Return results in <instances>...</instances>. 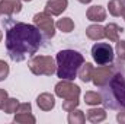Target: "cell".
<instances>
[{"instance_id":"6da1fadb","label":"cell","mask_w":125,"mask_h":124,"mask_svg":"<svg viewBox=\"0 0 125 124\" xmlns=\"http://www.w3.org/2000/svg\"><path fill=\"white\" fill-rule=\"evenodd\" d=\"M1 24L6 28V50L13 62H23L42 45L44 37L35 25L15 22L10 18H4Z\"/></svg>"},{"instance_id":"7a4b0ae2","label":"cell","mask_w":125,"mask_h":124,"mask_svg":"<svg viewBox=\"0 0 125 124\" xmlns=\"http://www.w3.org/2000/svg\"><path fill=\"white\" fill-rule=\"evenodd\" d=\"M114 70L109 80L100 88L102 104L109 110H125V66L122 60L112 64Z\"/></svg>"},{"instance_id":"3957f363","label":"cell","mask_w":125,"mask_h":124,"mask_svg":"<svg viewBox=\"0 0 125 124\" xmlns=\"http://www.w3.org/2000/svg\"><path fill=\"white\" fill-rule=\"evenodd\" d=\"M57 76L64 80L76 79L79 69L84 63V57L74 50H61L57 54Z\"/></svg>"},{"instance_id":"277c9868","label":"cell","mask_w":125,"mask_h":124,"mask_svg":"<svg viewBox=\"0 0 125 124\" xmlns=\"http://www.w3.org/2000/svg\"><path fill=\"white\" fill-rule=\"evenodd\" d=\"M55 95L64 99L62 110L68 112V111L77 108V105H79L80 88L77 85L71 83V80H64V79H61V82H58L55 85Z\"/></svg>"},{"instance_id":"5b68a950","label":"cell","mask_w":125,"mask_h":124,"mask_svg":"<svg viewBox=\"0 0 125 124\" xmlns=\"http://www.w3.org/2000/svg\"><path fill=\"white\" fill-rule=\"evenodd\" d=\"M28 67L36 76H52L57 72V64L51 56H33L28 62Z\"/></svg>"},{"instance_id":"8992f818","label":"cell","mask_w":125,"mask_h":124,"mask_svg":"<svg viewBox=\"0 0 125 124\" xmlns=\"http://www.w3.org/2000/svg\"><path fill=\"white\" fill-rule=\"evenodd\" d=\"M33 24L35 26L41 31L42 37L47 38V39H51L54 35H55V24H54V19L51 15H48L47 12H41V13H36L33 16Z\"/></svg>"},{"instance_id":"52a82bcc","label":"cell","mask_w":125,"mask_h":124,"mask_svg":"<svg viewBox=\"0 0 125 124\" xmlns=\"http://www.w3.org/2000/svg\"><path fill=\"white\" fill-rule=\"evenodd\" d=\"M92 57L99 66H106L114 62V48L108 42H96L92 47Z\"/></svg>"},{"instance_id":"ba28073f","label":"cell","mask_w":125,"mask_h":124,"mask_svg":"<svg viewBox=\"0 0 125 124\" xmlns=\"http://www.w3.org/2000/svg\"><path fill=\"white\" fill-rule=\"evenodd\" d=\"M114 70V66H100L97 69H93V76H92V82L94 83V86L102 88L111 77Z\"/></svg>"},{"instance_id":"9c48e42d","label":"cell","mask_w":125,"mask_h":124,"mask_svg":"<svg viewBox=\"0 0 125 124\" xmlns=\"http://www.w3.org/2000/svg\"><path fill=\"white\" fill-rule=\"evenodd\" d=\"M22 10L21 0H1L0 1V18H12L15 13Z\"/></svg>"},{"instance_id":"30bf717a","label":"cell","mask_w":125,"mask_h":124,"mask_svg":"<svg viewBox=\"0 0 125 124\" xmlns=\"http://www.w3.org/2000/svg\"><path fill=\"white\" fill-rule=\"evenodd\" d=\"M68 0H48L45 4V12L51 16H58L67 9Z\"/></svg>"},{"instance_id":"8fae6325","label":"cell","mask_w":125,"mask_h":124,"mask_svg":"<svg viewBox=\"0 0 125 124\" xmlns=\"http://www.w3.org/2000/svg\"><path fill=\"white\" fill-rule=\"evenodd\" d=\"M36 104H38V107H39L42 111H51V110L55 107V98H54V95H51V93L44 92V93H41V95H38Z\"/></svg>"},{"instance_id":"7c38bea8","label":"cell","mask_w":125,"mask_h":124,"mask_svg":"<svg viewBox=\"0 0 125 124\" xmlns=\"http://www.w3.org/2000/svg\"><path fill=\"white\" fill-rule=\"evenodd\" d=\"M86 16L92 22H103L106 19V10L102 6H92L87 9Z\"/></svg>"},{"instance_id":"4fadbf2b","label":"cell","mask_w":125,"mask_h":124,"mask_svg":"<svg viewBox=\"0 0 125 124\" xmlns=\"http://www.w3.org/2000/svg\"><path fill=\"white\" fill-rule=\"evenodd\" d=\"M119 32H124V29L116 24H108L105 26V38H108L111 42H116L119 41Z\"/></svg>"},{"instance_id":"5bb4252c","label":"cell","mask_w":125,"mask_h":124,"mask_svg":"<svg viewBox=\"0 0 125 124\" xmlns=\"http://www.w3.org/2000/svg\"><path fill=\"white\" fill-rule=\"evenodd\" d=\"M86 117H87V120L90 121V123H100V121H103L105 118H106V111L103 110V108H90L89 111H87V114H86Z\"/></svg>"},{"instance_id":"9a60e30c","label":"cell","mask_w":125,"mask_h":124,"mask_svg":"<svg viewBox=\"0 0 125 124\" xmlns=\"http://www.w3.org/2000/svg\"><path fill=\"white\" fill-rule=\"evenodd\" d=\"M108 7H109V13L112 16H122L125 10V3L124 0H109Z\"/></svg>"},{"instance_id":"2e32d148","label":"cell","mask_w":125,"mask_h":124,"mask_svg":"<svg viewBox=\"0 0 125 124\" xmlns=\"http://www.w3.org/2000/svg\"><path fill=\"white\" fill-rule=\"evenodd\" d=\"M77 74H79V77H80L82 82H84V83L90 82L92 80V76H93V66L90 63H83L82 67L79 69V73Z\"/></svg>"},{"instance_id":"e0dca14e","label":"cell","mask_w":125,"mask_h":124,"mask_svg":"<svg viewBox=\"0 0 125 124\" xmlns=\"http://www.w3.org/2000/svg\"><path fill=\"white\" fill-rule=\"evenodd\" d=\"M86 35L90 38V39H93V41H97V39H102V38H105V28L103 26H100V25H90L87 29H86Z\"/></svg>"},{"instance_id":"ac0fdd59","label":"cell","mask_w":125,"mask_h":124,"mask_svg":"<svg viewBox=\"0 0 125 124\" xmlns=\"http://www.w3.org/2000/svg\"><path fill=\"white\" fill-rule=\"evenodd\" d=\"M86 121V115L80 110H71L68 111V123L70 124H83Z\"/></svg>"},{"instance_id":"d6986e66","label":"cell","mask_w":125,"mask_h":124,"mask_svg":"<svg viewBox=\"0 0 125 124\" xmlns=\"http://www.w3.org/2000/svg\"><path fill=\"white\" fill-rule=\"evenodd\" d=\"M55 26L62 32H71L74 29V22L71 18H62V19H58V22L55 24Z\"/></svg>"},{"instance_id":"ffe728a7","label":"cell","mask_w":125,"mask_h":124,"mask_svg":"<svg viewBox=\"0 0 125 124\" xmlns=\"http://www.w3.org/2000/svg\"><path fill=\"white\" fill-rule=\"evenodd\" d=\"M18 107H19V101L16 98H7L3 105V111L6 114H13V112H16Z\"/></svg>"},{"instance_id":"44dd1931","label":"cell","mask_w":125,"mask_h":124,"mask_svg":"<svg viewBox=\"0 0 125 124\" xmlns=\"http://www.w3.org/2000/svg\"><path fill=\"white\" fill-rule=\"evenodd\" d=\"M15 123H25V124H33L36 120H35V117L32 115L31 112H25V114H19V112H16V115H15V120H13Z\"/></svg>"},{"instance_id":"7402d4cb","label":"cell","mask_w":125,"mask_h":124,"mask_svg":"<svg viewBox=\"0 0 125 124\" xmlns=\"http://www.w3.org/2000/svg\"><path fill=\"white\" fill-rule=\"evenodd\" d=\"M84 102L89 105H97L102 104V96L97 92H86L84 93Z\"/></svg>"},{"instance_id":"603a6c76","label":"cell","mask_w":125,"mask_h":124,"mask_svg":"<svg viewBox=\"0 0 125 124\" xmlns=\"http://www.w3.org/2000/svg\"><path fill=\"white\" fill-rule=\"evenodd\" d=\"M118 59L125 62V41H116V48H115Z\"/></svg>"},{"instance_id":"cb8c5ba5","label":"cell","mask_w":125,"mask_h":124,"mask_svg":"<svg viewBox=\"0 0 125 124\" xmlns=\"http://www.w3.org/2000/svg\"><path fill=\"white\" fill-rule=\"evenodd\" d=\"M9 74V64L4 60H0V82L4 80Z\"/></svg>"},{"instance_id":"d4e9b609","label":"cell","mask_w":125,"mask_h":124,"mask_svg":"<svg viewBox=\"0 0 125 124\" xmlns=\"http://www.w3.org/2000/svg\"><path fill=\"white\" fill-rule=\"evenodd\" d=\"M16 112H19V114H25V112H32V107H31V104H29V102H25V104H19V107H18Z\"/></svg>"},{"instance_id":"484cf974","label":"cell","mask_w":125,"mask_h":124,"mask_svg":"<svg viewBox=\"0 0 125 124\" xmlns=\"http://www.w3.org/2000/svg\"><path fill=\"white\" fill-rule=\"evenodd\" d=\"M7 99V92L4 89H0V110H3V105Z\"/></svg>"},{"instance_id":"4316f807","label":"cell","mask_w":125,"mask_h":124,"mask_svg":"<svg viewBox=\"0 0 125 124\" xmlns=\"http://www.w3.org/2000/svg\"><path fill=\"white\" fill-rule=\"evenodd\" d=\"M116 120H118L121 124H125V110H121V112H118Z\"/></svg>"},{"instance_id":"83f0119b","label":"cell","mask_w":125,"mask_h":124,"mask_svg":"<svg viewBox=\"0 0 125 124\" xmlns=\"http://www.w3.org/2000/svg\"><path fill=\"white\" fill-rule=\"evenodd\" d=\"M79 1H80V3H83V4H89L92 0H79Z\"/></svg>"},{"instance_id":"f1b7e54d","label":"cell","mask_w":125,"mask_h":124,"mask_svg":"<svg viewBox=\"0 0 125 124\" xmlns=\"http://www.w3.org/2000/svg\"><path fill=\"white\" fill-rule=\"evenodd\" d=\"M1 38H3V34H1V31H0V41H1Z\"/></svg>"},{"instance_id":"f546056e","label":"cell","mask_w":125,"mask_h":124,"mask_svg":"<svg viewBox=\"0 0 125 124\" xmlns=\"http://www.w3.org/2000/svg\"><path fill=\"white\" fill-rule=\"evenodd\" d=\"M22 1H32V0H22Z\"/></svg>"},{"instance_id":"4dcf8cb0","label":"cell","mask_w":125,"mask_h":124,"mask_svg":"<svg viewBox=\"0 0 125 124\" xmlns=\"http://www.w3.org/2000/svg\"><path fill=\"white\" fill-rule=\"evenodd\" d=\"M122 16H124V19H125V10H124V15H122Z\"/></svg>"},{"instance_id":"1f68e13d","label":"cell","mask_w":125,"mask_h":124,"mask_svg":"<svg viewBox=\"0 0 125 124\" xmlns=\"http://www.w3.org/2000/svg\"><path fill=\"white\" fill-rule=\"evenodd\" d=\"M124 1H125V0H124Z\"/></svg>"}]
</instances>
